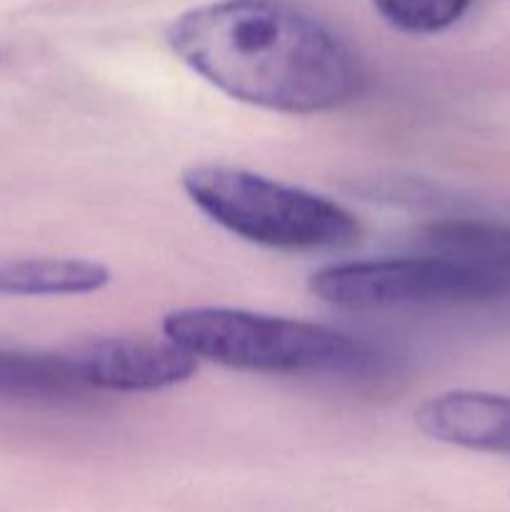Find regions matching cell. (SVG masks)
Masks as SVG:
<instances>
[{
	"label": "cell",
	"mask_w": 510,
	"mask_h": 512,
	"mask_svg": "<svg viewBox=\"0 0 510 512\" xmlns=\"http://www.w3.org/2000/svg\"><path fill=\"white\" fill-rule=\"evenodd\" d=\"M423 435L455 448L510 455V395L488 390H448L415 410Z\"/></svg>",
	"instance_id": "obj_6"
},
{
	"label": "cell",
	"mask_w": 510,
	"mask_h": 512,
	"mask_svg": "<svg viewBox=\"0 0 510 512\" xmlns=\"http://www.w3.org/2000/svg\"><path fill=\"white\" fill-rule=\"evenodd\" d=\"M310 290L323 303L343 310L428 308L510 298V290L495 280L428 253L328 265L313 273Z\"/></svg>",
	"instance_id": "obj_4"
},
{
	"label": "cell",
	"mask_w": 510,
	"mask_h": 512,
	"mask_svg": "<svg viewBox=\"0 0 510 512\" xmlns=\"http://www.w3.org/2000/svg\"><path fill=\"white\" fill-rule=\"evenodd\" d=\"M110 283L103 263L83 258H23L0 263V295L8 298H60L90 295Z\"/></svg>",
	"instance_id": "obj_8"
},
{
	"label": "cell",
	"mask_w": 510,
	"mask_h": 512,
	"mask_svg": "<svg viewBox=\"0 0 510 512\" xmlns=\"http://www.w3.org/2000/svg\"><path fill=\"white\" fill-rule=\"evenodd\" d=\"M473 0H373V8L390 28L410 35L448 30L470 10Z\"/></svg>",
	"instance_id": "obj_10"
},
{
	"label": "cell",
	"mask_w": 510,
	"mask_h": 512,
	"mask_svg": "<svg viewBox=\"0 0 510 512\" xmlns=\"http://www.w3.org/2000/svg\"><path fill=\"white\" fill-rule=\"evenodd\" d=\"M163 335L195 360L270 375H363L378 368V350L355 335L308 320L238 308H178Z\"/></svg>",
	"instance_id": "obj_2"
},
{
	"label": "cell",
	"mask_w": 510,
	"mask_h": 512,
	"mask_svg": "<svg viewBox=\"0 0 510 512\" xmlns=\"http://www.w3.org/2000/svg\"><path fill=\"white\" fill-rule=\"evenodd\" d=\"M83 393L65 353H18L0 348V398L58 400Z\"/></svg>",
	"instance_id": "obj_9"
},
{
	"label": "cell",
	"mask_w": 510,
	"mask_h": 512,
	"mask_svg": "<svg viewBox=\"0 0 510 512\" xmlns=\"http://www.w3.org/2000/svg\"><path fill=\"white\" fill-rule=\"evenodd\" d=\"M190 203L228 233L288 253L348 248L360 238L350 210L325 195L233 165H193L180 178Z\"/></svg>",
	"instance_id": "obj_3"
},
{
	"label": "cell",
	"mask_w": 510,
	"mask_h": 512,
	"mask_svg": "<svg viewBox=\"0 0 510 512\" xmlns=\"http://www.w3.org/2000/svg\"><path fill=\"white\" fill-rule=\"evenodd\" d=\"M420 245L510 290V225L478 218H445L425 225Z\"/></svg>",
	"instance_id": "obj_7"
},
{
	"label": "cell",
	"mask_w": 510,
	"mask_h": 512,
	"mask_svg": "<svg viewBox=\"0 0 510 512\" xmlns=\"http://www.w3.org/2000/svg\"><path fill=\"white\" fill-rule=\"evenodd\" d=\"M65 358L83 390L105 393H158L198 370V360L168 338H95L70 348Z\"/></svg>",
	"instance_id": "obj_5"
},
{
	"label": "cell",
	"mask_w": 510,
	"mask_h": 512,
	"mask_svg": "<svg viewBox=\"0 0 510 512\" xmlns=\"http://www.w3.org/2000/svg\"><path fill=\"white\" fill-rule=\"evenodd\" d=\"M165 40L205 83L255 108L330 113L363 88L353 48L288 0L198 5L168 25Z\"/></svg>",
	"instance_id": "obj_1"
}]
</instances>
